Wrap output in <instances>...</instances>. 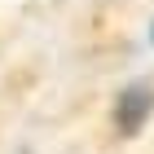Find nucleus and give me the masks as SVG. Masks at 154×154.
Masks as SVG:
<instances>
[{"instance_id":"f257e3e1","label":"nucleus","mask_w":154,"mask_h":154,"mask_svg":"<svg viewBox=\"0 0 154 154\" xmlns=\"http://www.w3.org/2000/svg\"><path fill=\"white\" fill-rule=\"evenodd\" d=\"M150 110H154V88L150 84H128L123 93H119V101H115V123H119V132H137L150 119Z\"/></svg>"},{"instance_id":"f03ea898","label":"nucleus","mask_w":154,"mask_h":154,"mask_svg":"<svg viewBox=\"0 0 154 154\" xmlns=\"http://www.w3.org/2000/svg\"><path fill=\"white\" fill-rule=\"evenodd\" d=\"M150 40H154V26H150Z\"/></svg>"}]
</instances>
